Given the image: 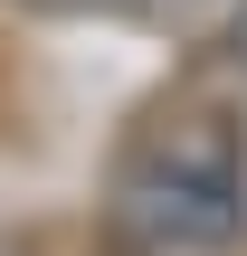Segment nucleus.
<instances>
[{"label": "nucleus", "mask_w": 247, "mask_h": 256, "mask_svg": "<svg viewBox=\"0 0 247 256\" xmlns=\"http://www.w3.org/2000/svg\"><path fill=\"white\" fill-rule=\"evenodd\" d=\"M114 228L133 247H228L247 228V152L238 124L219 104H181L162 124H143V142L114 171Z\"/></svg>", "instance_id": "nucleus-1"}]
</instances>
